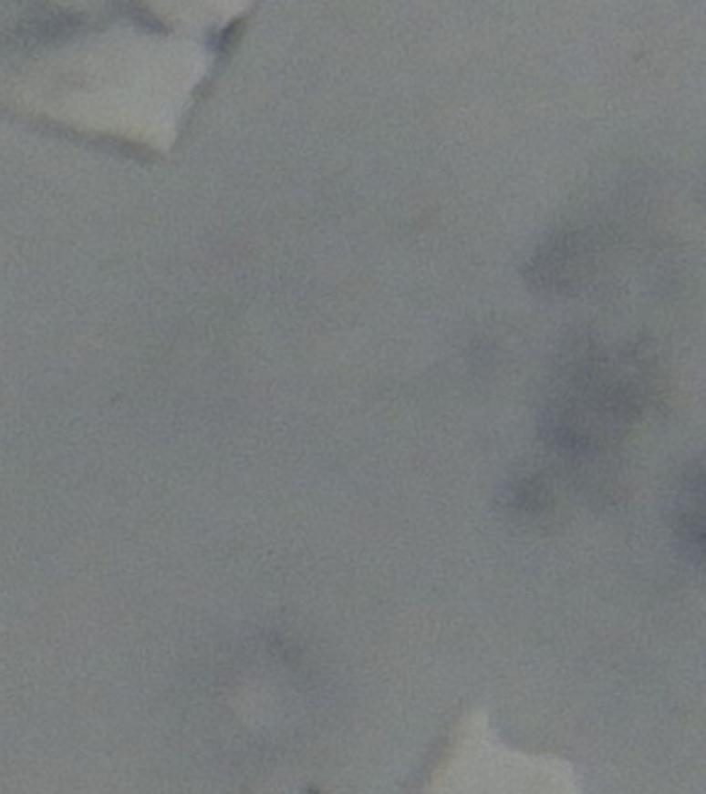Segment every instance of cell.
I'll use <instances>...</instances> for the list:
<instances>
[{
    "mask_svg": "<svg viewBox=\"0 0 706 794\" xmlns=\"http://www.w3.org/2000/svg\"><path fill=\"white\" fill-rule=\"evenodd\" d=\"M652 365L640 344L576 335L551 375L543 430L566 456L590 458L616 447L649 404Z\"/></svg>",
    "mask_w": 706,
    "mask_h": 794,
    "instance_id": "obj_1",
    "label": "cell"
},
{
    "mask_svg": "<svg viewBox=\"0 0 706 794\" xmlns=\"http://www.w3.org/2000/svg\"><path fill=\"white\" fill-rule=\"evenodd\" d=\"M609 236L593 226H567L549 234L524 265L531 286L547 296L574 298L597 286L607 265Z\"/></svg>",
    "mask_w": 706,
    "mask_h": 794,
    "instance_id": "obj_2",
    "label": "cell"
},
{
    "mask_svg": "<svg viewBox=\"0 0 706 794\" xmlns=\"http://www.w3.org/2000/svg\"><path fill=\"white\" fill-rule=\"evenodd\" d=\"M702 466L696 464L686 469L681 478L678 497H675V531L688 557L696 562L702 561L704 551V521H702V497H704Z\"/></svg>",
    "mask_w": 706,
    "mask_h": 794,
    "instance_id": "obj_3",
    "label": "cell"
}]
</instances>
